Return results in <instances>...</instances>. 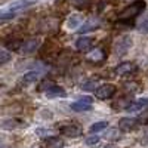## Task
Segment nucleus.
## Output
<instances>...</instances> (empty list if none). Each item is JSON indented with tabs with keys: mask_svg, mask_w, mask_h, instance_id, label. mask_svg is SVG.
Returning <instances> with one entry per match:
<instances>
[{
	"mask_svg": "<svg viewBox=\"0 0 148 148\" xmlns=\"http://www.w3.org/2000/svg\"><path fill=\"white\" fill-rule=\"evenodd\" d=\"M145 107H148V98H142V99L133 101L127 105V111H141Z\"/></svg>",
	"mask_w": 148,
	"mask_h": 148,
	"instance_id": "obj_11",
	"label": "nucleus"
},
{
	"mask_svg": "<svg viewBox=\"0 0 148 148\" xmlns=\"http://www.w3.org/2000/svg\"><path fill=\"white\" fill-rule=\"evenodd\" d=\"M105 138H107V139H119V138H120L119 129H111V130H108V132L105 133Z\"/></svg>",
	"mask_w": 148,
	"mask_h": 148,
	"instance_id": "obj_22",
	"label": "nucleus"
},
{
	"mask_svg": "<svg viewBox=\"0 0 148 148\" xmlns=\"http://www.w3.org/2000/svg\"><path fill=\"white\" fill-rule=\"evenodd\" d=\"M10 59H12L10 52H8V51H0V65H5V64H8Z\"/></svg>",
	"mask_w": 148,
	"mask_h": 148,
	"instance_id": "obj_21",
	"label": "nucleus"
},
{
	"mask_svg": "<svg viewBox=\"0 0 148 148\" xmlns=\"http://www.w3.org/2000/svg\"><path fill=\"white\" fill-rule=\"evenodd\" d=\"M98 86H99V84H98V80H95V79H90V80L84 82V83L82 84V89L88 92V90H95V89L98 88Z\"/></svg>",
	"mask_w": 148,
	"mask_h": 148,
	"instance_id": "obj_18",
	"label": "nucleus"
},
{
	"mask_svg": "<svg viewBox=\"0 0 148 148\" xmlns=\"http://www.w3.org/2000/svg\"><path fill=\"white\" fill-rule=\"evenodd\" d=\"M138 125V120L133 119V117H123L119 120V129L120 130H125V132H129V130H133Z\"/></svg>",
	"mask_w": 148,
	"mask_h": 148,
	"instance_id": "obj_6",
	"label": "nucleus"
},
{
	"mask_svg": "<svg viewBox=\"0 0 148 148\" xmlns=\"http://www.w3.org/2000/svg\"><path fill=\"white\" fill-rule=\"evenodd\" d=\"M39 77H40V71H30V73H27V74H24V76H22L21 83L22 84H30V83L36 82Z\"/></svg>",
	"mask_w": 148,
	"mask_h": 148,
	"instance_id": "obj_14",
	"label": "nucleus"
},
{
	"mask_svg": "<svg viewBox=\"0 0 148 148\" xmlns=\"http://www.w3.org/2000/svg\"><path fill=\"white\" fill-rule=\"evenodd\" d=\"M42 45V40L39 39V37H36V39H30V40H25V42H22L18 47V51L24 55H30L33 52H36L37 49L40 47Z\"/></svg>",
	"mask_w": 148,
	"mask_h": 148,
	"instance_id": "obj_3",
	"label": "nucleus"
},
{
	"mask_svg": "<svg viewBox=\"0 0 148 148\" xmlns=\"http://www.w3.org/2000/svg\"><path fill=\"white\" fill-rule=\"evenodd\" d=\"M138 123H142V125H145V123H148V111H144V113L136 119Z\"/></svg>",
	"mask_w": 148,
	"mask_h": 148,
	"instance_id": "obj_25",
	"label": "nucleus"
},
{
	"mask_svg": "<svg viewBox=\"0 0 148 148\" xmlns=\"http://www.w3.org/2000/svg\"><path fill=\"white\" fill-rule=\"evenodd\" d=\"M114 71H116L117 76H121V77L130 76V74H133L135 71H136V65H135L133 62H121L116 67Z\"/></svg>",
	"mask_w": 148,
	"mask_h": 148,
	"instance_id": "obj_5",
	"label": "nucleus"
},
{
	"mask_svg": "<svg viewBox=\"0 0 148 148\" xmlns=\"http://www.w3.org/2000/svg\"><path fill=\"white\" fill-rule=\"evenodd\" d=\"M61 133H62L64 136H68V138H77L82 135V129L76 125H67L61 129Z\"/></svg>",
	"mask_w": 148,
	"mask_h": 148,
	"instance_id": "obj_8",
	"label": "nucleus"
},
{
	"mask_svg": "<svg viewBox=\"0 0 148 148\" xmlns=\"http://www.w3.org/2000/svg\"><path fill=\"white\" fill-rule=\"evenodd\" d=\"M105 58V53L102 49H93V51H89L88 53V59L92 61V62H98V61H102Z\"/></svg>",
	"mask_w": 148,
	"mask_h": 148,
	"instance_id": "obj_13",
	"label": "nucleus"
},
{
	"mask_svg": "<svg viewBox=\"0 0 148 148\" xmlns=\"http://www.w3.org/2000/svg\"><path fill=\"white\" fill-rule=\"evenodd\" d=\"M80 101H82V102H86V104H90V105H92V98H90V96H83V98H80Z\"/></svg>",
	"mask_w": 148,
	"mask_h": 148,
	"instance_id": "obj_26",
	"label": "nucleus"
},
{
	"mask_svg": "<svg viewBox=\"0 0 148 148\" xmlns=\"http://www.w3.org/2000/svg\"><path fill=\"white\" fill-rule=\"evenodd\" d=\"M132 46V39H130V36H121L120 39L116 40L114 46H113V51L117 56H123V55H126L127 51L130 49Z\"/></svg>",
	"mask_w": 148,
	"mask_h": 148,
	"instance_id": "obj_2",
	"label": "nucleus"
},
{
	"mask_svg": "<svg viewBox=\"0 0 148 148\" xmlns=\"http://www.w3.org/2000/svg\"><path fill=\"white\" fill-rule=\"evenodd\" d=\"M70 107H71V110L79 111V113H83V111H89V110H92V105H90V104L82 102L80 99H79V101H76V102H73Z\"/></svg>",
	"mask_w": 148,
	"mask_h": 148,
	"instance_id": "obj_15",
	"label": "nucleus"
},
{
	"mask_svg": "<svg viewBox=\"0 0 148 148\" xmlns=\"http://www.w3.org/2000/svg\"><path fill=\"white\" fill-rule=\"evenodd\" d=\"M125 88H126L127 90H138L139 84L135 83V82H130V83H125Z\"/></svg>",
	"mask_w": 148,
	"mask_h": 148,
	"instance_id": "obj_24",
	"label": "nucleus"
},
{
	"mask_svg": "<svg viewBox=\"0 0 148 148\" xmlns=\"http://www.w3.org/2000/svg\"><path fill=\"white\" fill-rule=\"evenodd\" d=\"M108 127V121H96L89 127V132L90 133H96V132H101V130H105Z\"/></svg>",
	"mask_w": 148,
	"mask_h": 148,
	"instance_id": "obj_17",
	"label": "nucleus"
},
{
	"mask_svg": "<svg viewBox=\"0 0 148 148\" xmlns=\"http://www.w3.org/2000/svg\"><path fill=\"white\" fill-rule=\"evenodd\" d=\"M104 148H113V147H104Z\"/></svg>",
	"mask_w": 148,
	"mask_h": 148,
	"instance_id": "obj_28",
	"label": "nucleus"
},
{
	"mask_svg": "<svg viewBox=\"0 0 148 148\" xmlns=\"http://www.w3.org/2000/svg\"><path fill=\"white\" fill-rule=\"evenodd\" d=\"M64 139L59 136H51L46 139V148H64Z\"/></svg>",
	"mask_w": 148,
	"mask_h": 148,
	"instance_id": "obj_12",
	"label": "nucleus"
},
{
	"mask_svg": "<svg viewBox=\"0 0 148 148\" xmlns=\"http://www.w3.org/2000/svg\"><path fill=\"white\" fill-rule=\"evenodd\" d=\"M19 120H15V119H9V120H5L2 123V127L3 129H16L19 126Z\"/></svg>",
	"mask_w": 148,
	"mask_h": 148,
	"instance_id": "obj_19",
	"label": "nucleus"
},
{
	"mask_svg": "<svg viewBox=\"0 0 148 148\" xmlns=\"http://www.w3.org/2000/svg\"><path fill=\"white\" fill-rule=\"evenodd\" d=\"M46 96L49 98H55V96H65V90L61 88V86H56V84H52L45 90Z\"/></svg>",
	"mask_w": 148,
	"mask_h": 148,
	"instance_id": "obj_10",
	"label": "nucleus"
},
{
	"mask_svg": "<svg viewBox=\"0 0 148 148\" xmlns=\"http://www.w3.org/2000/svg\"><path fill=\"white\" fill-rule=\"evenodd\" d=\"M101 25V22L98 21V19H89V21H86V22H83L82 25L79 27V33H89V31H93V30H96L98 27Z\"/></svg>",
	"mask_w": 148,
	"mask_h": 148,
	"instance_id": "obj_9",
	"label": "nucleus"
},
{
	"mask_svg": "<svg viewBox=\"0 0 148 148\" xmlns=\"http://www.w3.org/2000/svg\"><path fill=\"white\" fill-rule=\"evenodd\" d=\"M144 10H145V2L144 0H135L133 3L127 5L120 12L119 18L120 19H132V18H136L138 15H141Z\"/></svg>",
	"mask_w": 148,
	"mask_h": 148,
	"instance_id": "obj_1",
	"label": "nucleus"
},
{
	"mask_svg": "<svg viewBox=\"0 0 148 148\" xmlns=\"http://www.w3.org/2000/svg\"><path fill=\"white\" fill-rule=\"evenodd\" d=\"M98 142H99V136H89V138H86V144L88 145H96Z\"/></svg>",
	"mask_w": 148,
	"mask_h": 148,
	"instance_id": "obj_23",
	"label": "nucleus"
},
{
	"mask_svg": "<svg viewBox=\"0 0 148 148\" xmlns=\"http://www.w3.org/2000/svg\"><path fill=\"white\" fill-rule=\"evenodd\" d=\"M71 3L76 6L77 9H86V8L90 6L92 0H71Z\"/></svg>",
	"mask_w": 148,
	"mask_h": 148,
	"instance_id": "obj_20",
	"label": "nucleus"
},
{
	"mask_svg": "<svg viewBox=\"0 0 148 148\" xmlns=\"http://www.w3.org/2000/svg\"><path fill=\"white\" fill-rule=\"evenodd\" d=\"M141 31H144V33H148V22H145L144 25H141Z\"/></svg>",
	"mask_w": 148,
	"mask_h": 148,
	"instance_id": "obj_27",
	"label": "nucleus"
},
{
	"mask_svg": "<svg viewBox=\"0 0 148 148\" xmlns=\"http://www.w3.org/2000/svg\"><path fill=\"white\" fill-rule=\"evenodd\" d=\"M80 24H82V18L79 15H71L68 18V21H67V27L71 28V30H74V28L80 27Z\"/></svg>",
	"mask_w": 148,
	"mask_h": 148,
	"instance_id": "obj_16",
	"label": "nucleus"
},
{
	"mask_svg": "<svg viewBox=\"0 0 148 148\" xmlns=\"http://www.w3.org/2000/svg\"><path fill=\"white\" fill-rule=\"evenodd\" d=\"M114 93H116V86L110 84V83L98 86L96 90H95V95H96L98 99H110Z\"/></svg>",
	"mask_w": 148,
	"mask_h": 148,
	"instance_id": "obj_4",
	"label": "nucleus"
},
{
	"mask_svg": "<svg viewBox=\"0 0 148 148\" xmlns=\"http://www.w3.org/2000/svg\"><path fill=\"white\" fill-rule=\"evenodd\" d=\"M93 46V40L90 37H80L76 40V49L80 52H89Z\"/></svg>",
	"mask_w": 148,
	"mask_h": 148,
	"instance_id": "obj_7",
	"label": "nucleus"
}]
</instances>
